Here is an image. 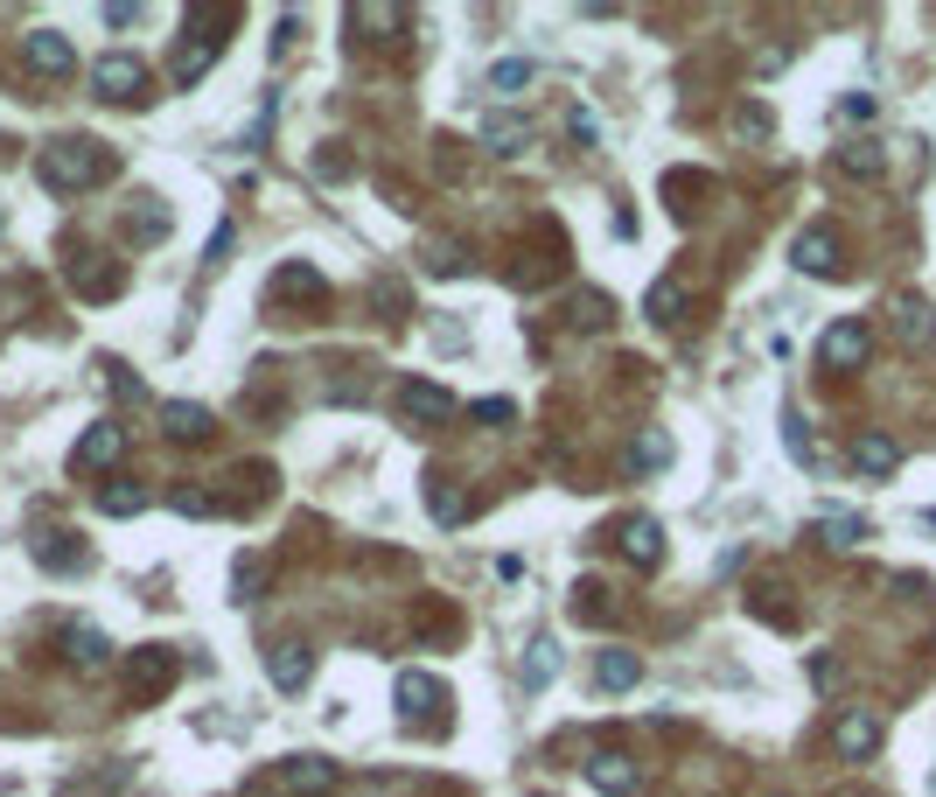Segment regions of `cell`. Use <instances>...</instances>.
<instances>
[{"instance_id": "obj_31", "label": "cell", "mask_w": 936, "mask_h": 797, "mask_svg": "<svg viewBox=\"0 0 936 797\" xmlns=\"http://www.w3.org/2000/svg\"><path fill=\"white\" fill-rule=\"evenodd\" d=\"M672 462V434H636V448H629V469H664Z\"/></svg>"}, {"instance_id": "obj_15", "label": "cell", "mask_w": 936, "mask_h": 797, "mask_svg": "<svg viewBox=\"0 0 936 797\" xmlns=\"http://www.w3.org/2000/svg\"><path fill=\"white\" fill-rule=\"evenodd\" d=\"M622 560L629 566H657L664 560V525L657 518H629L622 525Z\"/></svg>"}, {"instance_id": "obj_7", "label": "cell", "mask_w": 936, "mask_h": 797, "mask_svg": "<svg viewBox=\"0 0 936 797\" xmlns=\"http://www.w3.org/2000/svg\"><path fill=\"white\" fill-rule=\"evenodd\" d=\"M398 413H406L413 427H441V420H454V392H448V385H427V378H413V385L398 392Z\"/></svg>"}, {"instance_id": "obj_45", "label": "cell", "mask_w": 936, "mask_h": 797, "mask_svg": "<svg viewBox=\"0 0 936 797\" xmlns=\"http://www.w3.org/2000/svg\"><path fill=\"white\" fill-rule=\"evenodd\" d=\"M105 22H112V29H133V22H140V8H126V0H112V8H105Z\"/></svg>"}, {"instance_id": "obj_24", "label": "cell", "mask_w": 936, "mask_h": 797, "mask_svg": "<svg viewBox=\"0 0 936 797\" xmlns=\"http://www.w3.org/2000/svg\"><path fill=\"white\" fill-rule=\"evenodd\" d=\"M64 651H70V664H84V672H99V664L112 658V643H105V630H64Z\"/></svg>"}, {"instance_id": "obj_1", "label": "cell", "mask_w": 936, "mask_h": 797, "mask_svg": "<svg viewBox=\"0 0 936 797\" xmlns=\"http://www.w3.org/2000/svg\"><path fill=\"white\" fill-rule=\"evenodd\" d=\"M35 176H43V189H56V197H78V189H99L112 176V155L99 141H49L43 155H35Z\"/></svg>"}, {"instance_id": "obj_16", "label": "cell", "mask_w": 936, "mask_h": 797, "mask_svg": "<svg viewBox=\"0 0 936 797\" xmlns=\"http://www.w3.org/2000/svg\"><path fill=\"white\" fill-rule=\"evenodd\" d=\"M587 784H595L601 797H629V790H636V763L616 755V749H601L595 763H587Z\"/></svg>"}, {"instance_id": "obj_30", "label": "cell", "mask_w": 936, "mask_h": 797, "mask_svg": "<svg viewBox=\"0 0 936 797\" xmlns=\"http://www.w3.org/2000/svg\"><path fill=\"white\" fill-rule=\"evenodd\" d=\"M217 49H224V43H196V49H189V43H182V56H176V85L189 91V85H196V78H203V70H210V64H217Z\"/></svg>"}, {"instance_id": "obj_41", "label": "cell", "mask_w": 936, "mask_h": 797, "mask_svg": "<svg viewBox=\"0 0 936 797\" xmlns=\"http://www.w3.org/2000/svg\"><path fill=\"white\" fill-rule=\"evenodd\" d=\"M734 126L748 133V141H769V126H776V120H769V105H741V120H734Z\"/></svg>"}, {"instance_id": "obj_20", "label": "cell", "mask_w": 936, "mask_h": 797, "mask_svg": "<svg viewBox=\"0 0 936 797\" xmlns=\"http://www.w3.org/2000/svg\"><path fill=\"white\" fill-rule=\"evenodd\" d=\"M161 427L176 434V441H203L210 434V406H196V398H161Z\"/></svg>"}, {"instance_id": "obj_37", "label": "cell", "mask_w": 936, "mask_h": 797, "mask_svg": "<svg viewBox=\"0 0 936 797\" xmlns=\"http://www.w3.org/2000/svg\"><path fill=\"white\" fill-rule=\"evenodd\" d=\"M566 133H573L580 147H601V120H595L587 105H573V112H566Z\"/></svg>"}, {"instance_id": "obj_4", "label": "cell", "mask_w": 936, "mask_h": 797, "mask_svg": "<svg viewBox=\"0 0 936 797\" xmlns=\"http://www.w3.org/2000/svg\"><path fill=\"white\" fill-rule=\"evenodd\" d=\"M140 85H147V64L133 49H105L99 64H91V91H99L105 105H126V99H140Z\"/></svg>"}, {"instance_id": "obj_5", "label": "cell", "mask_w": 936, "mask_h": 797, "mask_svg": "<svg viewBox=\"0 0 936 797\" xmlns=\"http://www.w3.org/2000/svg\"><path fill=\"white\" fill-rule=\"evenodd\" d=\"M22 64L43 70V78H70V70H78V43L56 35V29H29L22 35Z\"/></svg>"}, {"instance_id": "obj_8", "label": "cell", "mask_w": 936, "mask_h": 797, "mask_svg": "<svg viewBox=\"0 0 936 797\" xmlns=\"http://www.w3.org/2000/svg\"><path fill=\"white\" fill-rule=\"evenodd\" d=\"M266 678H273L280 693H301L315 678V651L308 643H266Z\"/></svg>"}, {"instance_id": "obj_18", "label": "cell", "mask_w": 936, "mask_h": 797, "mask_svg": "<svg viewBox=\"0 0 936 797\" xmlns=\"http://www.w3.org/2000/svg\"><path fill=\"white\" fill-rule=\"evenodd\" d=\"M811 531L832 546V553H853V546L867 539V518H853V510H832V504H825V510L811 518Z\"/></svg>"}, {"instance_id": "obj_34", "label": "cell", "mask_w": 936, "mask_h": 797, "mask_svg": "<svg viewBox=\"0 0 936 797\" xmlns=\"http://www.w3.org/2000/svg\"><path fill=\"white\" fill-rule=\"evenodd\" d=\"M70 280H78V294H91V301L120 294V273H112V266H84V273H70Z\"/></svg>"}, {"instance_id": "obj_17", "label": "cell", "mask_w": 936, "mask_h": 797, "mask_svg": "<svg viewBox=\"0 0 936 797\" xmlns=\"http://www.w3.org/2000/svg\"><path fill=\"white\" fill-rule=\"evenodd\" d=\"M483 147L510 161V155H525V147H531V126L518 120V112H489V120H483Z\"/></svg>"}, {"instance_id": "obj_39", "label": "cell", "mask_w": 936, "mask_h": 797, "mask_svg": "<svg viewBox=\"0 0 936 797\" xmlns=\"http://www.w3.org/2000/svg\"><path fill=\"white\" fill-rule=\"evenodd\" d=\"M126 784V763H112V770H99V776H84V784H70L78 797H105V790H120Z\"/></svg>"}, {"instance_id": "obj_27", "label": "cell", "mask_w": 936, "mask_h": 797, "mask_svg": "<svg viewBox=\"0 0 936 797\" xmlns=\"http://www.w3.org/2000/svg\"><path fill=\"white\" fill-rule=\"evenodd\" d=\"M99 510H105V518H140V510H147V490H140V483H105V490H99Z\"/></svg>"}, {"instance_id": "obj_11", "label": "cell", "mask_w": 936, "mask_h": 797, "mask_svg": "<svg viewBox=\"0 0 936 797\" xmlns=\"http://www.w3.org/2000/svg\"><path fill=\"white\" fill-rule=\"evenodd\" d=\"M894 336H902V350H929L936 344V308H929L923 294L894 301Z\"/></svg>"}, {"instance_id": "obj_44", "label": "cell", "mask_w": 936, "mask_h": 797, "mask_svg": "<svg viewBox=\"0 0 936 797\" xmlns=\"http://www.w3.org/2000/svg\"><path fill=\"white\" fill-rule=\"evenodd\" d=\"M224 252H232V224H217V232H210V252H203V259L224 266Z\"/></svg>"}, {"instance_id": "obj_19", "label": "cell", "mask_w": 936, "mask_h": 797, "mask_svg": "<svg viewBox=\"0 0 936 797\" xmlns=\"http://www.w3.org/2000/svg\"><path fill=\"white\" fill-rule=\"evenodd\" d=\"M280 784H286V790H329V784H336V763H329V755H286V763H280Z\"/></svg>"}, {"instance_id": "obj_21", "label": "cell", "mask_w": 936, "mask_h": 797, "mask_svg": "<svg viewBox=\"0 0 936 797\" xmlns=\"http://www.w3.org/2000/svg\"><path fill=\"white\" fill-rule=\"evenodd\" d=\"M35 560H43L49 574H78V566H84L78 531H43V539H35Z\"/></svg>"}, {"instance_id": "obj_33", "label": "cell", "mask_w": 936, "mask_h": 797, "mask_svg": "<svg viewBox=\"0 0 936 797\" xmlns=\"http://www.w3.org/2000/svg\"><path fill=\"white\" fill-rule=\"evenodd\" d=\"M838 168H846V176H881V147H873V141L838 147Z\"/></svg>"}, {"instance_id": "obj_40", "label": "cell", "mask_w": 936, "mask_h": 797, "mask_svg": "<svg viewBox=\"0 0 936 797\" xmlns=\"http://www.w3.org/2000/svg\"><path fill=\"white\" fill-rule=\"evenodd\" d=\"M475 420H483V427H510V420H518V406H510V398H475Z\"/></svg>"}, {"instance_id": "obj_32", "label": "cell", "mask_w": 936, "mask_h": 797, "mask_svg": "<svg viewBox=\"0 0 936 797\" xmlns=\"http://www.w3.org/2000/svg\"><path fill=\"white\" fill-rule=\"evenodd\" d=\"M643 308H651V322H678V315H685V288H678L672 273H664L657 288H651V301H643Z\"/></svg>"}, {"instance_id": "obj_42", "label": "cell", "mask_w": 936, "mask_h": 797, "mask_svg": "<svg viewBox=\"0 0 936 797\" xmlns=\"http://www.w3.org/2000/svg\"><path fill=\"white\" fill-rule=\"evenodd\" d=\"M838 678H846V664H838V658H811V686L817 693H838Z\"/></svg>"}, {"instance_id": "obj_12", "label": "cell", "mask_w": 936, "mask_h": 797, "mask_svg": "<svg viewBox=\"0 0 936 797\" xmlns=\"http://www.w3.org/2000/svg\"><path fill=\"white\" fill-rule=\"evenodd\" d=\"M350 29H364L371 43H398V35L413 29L406 8H385V0H364V8H350Z\"/></svg>"}, {"instance_id": "obj_38", "label": "cell", "mask_w": 936, "mask_h": 797, "mask_svg": "<svg viewBox=\"0 0 936 797\" xmlns=\"http://www.w3.org/2000/svg\"><path fill=\"white\" fill-rule=\"evenodd\" d=\"M873 112H881V99H873V91H846V99H838V120H846V126L873 120Z\"/></svg>"}, {"instance_id": "obj_6", "label": "cell", "mask_w": 936, "mask_h": 797, "mask_svg": "<svg viewBox=\"0 0 936 797\" xmlns=\"http://www.w3.org/2000/svg\"><path fill=\"white\" fill-rule=\"evenodd\" d=\"M832 749L846 755V763H867V755L881 749V714H873V707H846V714H838V728H832Z\"/></svg>"}, {"instance_id": "obj_10", "label": "cell", "mask_w": 936, "mask_h": 797, "mask_svg": "<svg viewBox=\"0 0 936 797\" xmlns=\"http://www.w3.org/2000/svg\"><path fill=\"white\" fill-rule=\"evenodd\" d=\"M448 707V686L433 672H398V714L406 720H427V714H441Z\"/></svg>"}, {"instance_id": "obj_22", "label": "cell", "mask_w": 936, "mask_h": 797, "mask_svg": "<svg viewBox=\"0 0 936 797\" xmlns=\"http://www.w3.org/2000/svg\"><path fill=\"white\" fill-rule=\"evenodd\" d=\"M636 678H643V658H636V651H601V658H595V686H601V693H629Z\"/></svg>"}, {"instance_id": "obj_46", "label": "cell", "mask_w": 936, "mask_h": 797, "mask_svg": "<svg viewBox=\"0 0 936 797\" xmlns=\"http://www.w3.org/2000/svg\"><path fill=\"white\" fill-rule=\"evenodd\" d=\"M853 797H867V790H853Z\"/></svg>"}, {"instance_id": "obj_14", "label": "cell", "mask_w": 936, "mask_h": 797, "mask_svg": "<svg viewBox=\"0 0 936 797\" xmlns=\"http://www.w3.org/2000/svg\"><path fill=\"white\" fill-rule=\"evenodd\" d=\"M790 259H797V273H838V238L825 232V224H817V232H797Z\"/></svg>"}, {"instance_id": "obj_36", "label": "cell", "mask_w": 936, "mask_h": 797, "mask_svg": "<svg viewBox=\"0 0 936 797\" xmlns=\"http://www.w3.org/2000/svg\"><path fill=\"white\" fill-rule=\"evenodd\" d=\"M232 581H238V602H252L259 587H266V560H259V553H245V560L232 566Z\"/></svg>"}, {"instance_id": "obj_29", "label": "cell", "mask_w": 936, "mask_h": 797, "mask_svg": "<svg viewBox=\"0 0 936 797\" xmlns=\"http://www.w3.org/2000/svg\"><path fill=\"white\" fill-rule=\"evenodd\" d=\"M427 510H433L441 525H462V518H469V504L448 490V476H427Z\"/></svg>"}, {"instance_id": "obj_43", "label": "cell", "mask_w": 936, "mask_h": 797, "mask_svg": "<svg viewBox=\"0 0 936 797\" xmlns=\"http://www.w3.org/2000/svg\"><path fill=\"white\" fill-rule=\"evenodd\" d=\"M176 510H182V518H210L217 504H210V497H196V490H176Z\"/></svg>"}, {"instance_id": "obj_13", "label": "cell", "mask_w": 936, "mask_h": 797, "mask_svg": "<svg viewBox=\"0 0 936 797\" xmlns=\"http://www.w3.org/2000/svg\"><path fill=\"white\" fill-rule=\"evenodd\" d=\"M853 469L859 476H894V469H902V441H894V434H859L853 441Z\"/></svg>"}, {"instance_id": "obj_25", "label": "cell", "mask_w": 936, "mask_h": 797, "mask_svg": "<svg viewBox=\"0 0 936 797\" xmlns=\"http://www.w3.org/2000/svg\"><path fill=\"white\" fill-rule=\"evenodd\" d=\"M126 238H133V245H161V238H168V203H155V197H147L140 211L126 217Z\"/></svg>"}, {"instance_id": "obj_26", "label": "cell", "mask_w": 936, "mask_h": 797, "mask_svg": "<svg viewBox=\"0 0 936 797\" xmlns=\"http://www.w3.org/2000/svg\"><path fill=\"white\" fill-rule=\"evenodd\" d=\"M552 678H560V643H552V637H539V643L525 651V686L539 693V686H552Z\"/></svg>"}, {"instance_id": "obj_23", "label": "cell", "mask_w": 936, "mask_h": 797, "mask_svg": "<svg viewBox=\"0 0 936 797\" xmlns=\"http://www.w3.org/2000/svg\"><path fill=\"white\" fill-rule=\"evenodd\" d=\"M531 78H539V64H525V56H504V64L489 70V91H496V99H525Z\"/></svg>"}, {"instance_id": "obj_3", "label": "cell", "mask_w": 936, "mask_h": 797, "mask_svg": "<svg viewBox=\"0 0 936 797\" xmlns=\"http://www.w3.org/2000/svg\"><path fill=\"white\" fill-rule=\"evenodd\" d=\"M867 357H873V329L859 315H838L832 329L817 336V364H825V371H859Z\"/></svg>"}, {"instance_id": "obj_28", "label": "cell", "mask_w": 936, "mask_h": 797, "mask_svg": "<svg viewBox=\"0 0 936 797\" xmlns=\"http://www.w3.org/2000/svg\"><path fill=\"white\" fill-rule=\"evenodd\" d=\"M573 616H580V622H608V616H616L608 587L601 581H580V587H573Z\"/></svg>"}, {"instance_id": "obj_9", "label": "cell", "mask_w": 936, "mask_h": 797, "mask_svg": "<svg viewBox=\"0 0 936 797\" xmlns=\"http://www.w3.org/2000/svg\"><path fill=\"white\" fill-rule=\"evenodd\" d=\"M120 454H126V427L99 420V427H84V434H78V448H70V469H112Z\"/></svg>"}, {"instance_id": "obj_35", "label": "cell", "mask_w": 936, "mask_h": 797, "mask_svg": "<svg viewBox=\"0 0 936 797\" xmlns=\"http://www.w3.org/2000/svg\"><path fill=\"white\" fill-rule=\"evenodd\" d=\"M782 441H790V454H797L804 469H817V454H811V441H804V413H797V406H782Z\"/></svg>"}, {"instance_id": "obj_2", "label": "cell", "mask_w": 936, "mask_h": 797, "mask_svg": "<svg viewBox=\"0 0 936 797\" xmlns=\"http://www.w3.org/2000/svg\"><path fill=\"white\" fill-rule=\"evenodd\" d=\"M176 678H182V658L168 651V643H140V651L126 658V693H133V707H155Z\"/></svg>"}]
</instances>
